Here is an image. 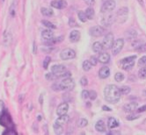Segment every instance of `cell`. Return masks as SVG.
<instances>
[{
    "mask_svg": "<svg viewBox=\"0 0 146 135\" xmlns=\"http://www.w3.org/2000/svg\"><path fill=\"white\" fill-rule=\"evenodd\" d=\"M80 84H81L82 86L86 87V86L88 84V80H87V78H86V76H83V77L80 79Z\"/></svg>",
    "mask_w": 146,
    "mask_h": 135,
    "instance_id": "obj_45",
    "label": "cell"
},
{
    "mask_svg": "<svg viewBox=\"0 0 146 135\" xmlns=\"http://www.w3.org/2000/svg\"><path fill=\"white\" fill-rule=\"evenodd\" d=\"M119 121L113 117H110L108 120V126L109 129H114L119 126Z\"/></svg>",
    "mask_w": 146,
    "mask_h": 135,
    "instance_id": "obj_19",
    "label": "cell"
},
{
    "mask_svg": "<svg viewBox=\"0 0 146 135\" xmlns=\"http://www.w3.org/2000/svg\"><path fill=\"white\" fill-rule=\"evenodd\" d=\"M85 3L88 5H93L95 3V0H84Z\"/></svg>",
    "mask_w": 146,
    "mask_h": 135,
    "instance_id": "obj_49",
    "label": "cell"
},
{
    "mask_svg": "<svg viewBox=\"0 0 146 135\" xmlns=\"http://www.w3.org/2000/svg\"><path fill=\"white\" fill-rule=\"evenodd\" d=\"M110 61V55L108 53L105 52V53H101L100 54L99 57H98V61H100V63H103V64H106V63H108Z\"/></svg>",
    "mask_w": 146,
    "mask_h": 135,
    "instance_id": "obj_16",
    "label": "cell"
},
{
    "mask_svg": "<svg viewBox=\"0 0 146 135\" xmlns=\"http://www.w3.org/2000/svg\"><path fill=\"white\" fill-rule=\"evenodd\" d=\"M60 85V89L61 90H72L75 87V82L72 78L70 77H67V78H64L62 81L59 84Z\"/></svg>",
    "mask_w": 146,
    "mask_h": 135,
    "instance_id": "obj_3",
    "label": "cell"
},
{
    "mask_svg": "<svg viewBox=\"0 0 146 135\" xmlns=\"http://www.w3.org/2000/svg\"><path fill=\"white\" fill-rule=\"evenodd\" d=\"M41 24H42L44 26L49 28V29H56V26L53 23H51L50 21H48V20H41Z\"/></svg>",
    "mask_w": 146,
    "mask_h": 135,
    "instance_id": "obj_30",
    "label": "cell"
},
{
    "mask_svg": "<svg viewBox=\"0 0 146 135\" xmlns=\"http://www.w3.org/2000/svg\"><path fill=\"white\" fill-rule=\"evenodd\" d=\"M42 97H43V95H40V105L42 103Z\"/></svg>",
    "mask_w": 146,
    "mask_h": 135,
    "instance_id": "obj_52",
    "label": "cell"
},
{
    "mask_svg": "<svg viewBox=\"0 0 146 135\" xmlns=\"http://www.w3.org/2000/svg\"><path fill=\"white\" fill-rule=\"evenodd\" d=\"M104 47H103V45L102 43L99 42V41H95L94 43H93L92 45V50L94 53H101V52L103 51Z\"/></svg>",
    "mask_w": 146,
    "mask_h": 135,
    "instance_id": "obj_24",
    "label": "cell"
},
{
    "mask_svg": "<svg viewBox=\"0 0 146 135\" xmlns=\"http://www.w3.org/2000/svg\"><path fill=\"white\" fill-rule=\"evenodd\" d=\"M50 61H51V58H50L49 56H47V57L45 58V60H43V68H44L45 69L48 68V65H49V63H50Z\"/></svg>",
    "mask_w": 146,
    "mask_h": 135,
    "instance_id": "obj_41",
    "label": "cell"
},
{
    "mask_svg": "<svg viewBox=\"0 0 146 135\" xmlns=\"http://www.w3.org/2000/svg\"><path fill=\"white\" fill-rule=\"evenodd\" d=\"M53 128H54V131L56 134H61L62 132V126H60V124H57L56 123H54L53 124Z\"/></svg>",
    "mask_w": 146,
    "mask_h": 135,
    "instance_id": "obj_32",
    "label": "cell"
},
{
    "mask_svg": "<svg viewBox=\"0 0 146 135\" xmlns=\"http://www.w3.org/2000/svg\"><path fill=\"white\" fill-rule=\"evenodd\" d=\"M104 98L110 103H116L121 98V92L116 85L109 84L104 89Z\"/></svg>",
    "mask_w": 146,
    "mask_h": 135,
    "instance_id": "obj_1",
    "label": "cell"
},
{
    "mask_svg": "<svg viewBox=\"0 0 146 135\" xmlns=\"http://www.w3.org/2000/svg\"><path fill=\"white\" fill-rule=\"evenodd\" d=\"M95 130L100 132H104L106 131V124L103 120H99L95 124Z\"/></svg>",
    "mask_w": 146,
    "mask_h": 135,
    "instance_id": "obj_22",
    "label": "cell"
},
{
    "mask_svg": "<svg viewBox=\"0 0 146 135\" xmlns=\"http://www.w3.org/2000/svg\"><path fill=\"white\" fill-rule=\"evenodd\" d=\"M138 66L139 67H145L146 66V55L142 56L139 60H138Z\"/></svg>",
    "mask_w": 146,
    "mask_h": 135,
    "instance_id": "obj_38",
    "label": "cell"
},
{
    "mask_svg": "<svg viewBox=\"0 0 146 135\" xmlns=\"http://www.w3.org/2000/svg\"><path fill=\"white\" fill-rule=\"evenodd\" d=\"M92 68V65L91 64V62L89 61H83V63H82V68L84 71L87 72L89 70H91V68Z\"/></svg>",
    "mask_w": 146,
    "mask_h": 135,
    "instance_id": "obj_28",
    "label": "cell"
},
{
    "mask_svg": "<svg viewBox=\"0 0 146 135\" xmlns=\"http://www.w3.org/2000/svg\"><path fill=\"white\" fill-rule=\"evenodd\" d=\"M116 6V3L114 0H107L106 2H104L102 6H101V13H111L113 11L114 8Z\"/></svg>",
    "mask_w": 146,
    "mask_h": 135,
    "instance_id": "obj_7",
    "label": "cell"
},
{
    "mask_svg": "<svg viewBox=\"0 0 146 135\" xmlns=\"http://www.w3.org/2000/svg\"><path fill=\"white\" fill-rule=\"evenodd\" d=\"M67 2L65 0H53L51 2V6L58 10H62L67 7Z\"/></svg>",
    "mask_w": 146,
    "mask_h": 135,
    "instance_id": "obj_13",
    "label": "cell"
},
{
    "mask_svg": "<svg viewBox=\"0 0 146 135\" xmlns=\"http://www.w3.org/2000/svg\"><path fill=\"white\" fill-rule=\"evenodd\" d=\"M89 33L93 37H101L107 33V30L101 26H95L90 28Z\"/></svg>",
    "mask_w": 146,
    "mask_h": 135,
    "instance_id": "obj_5",
    "label": "cell"
},
{
    "mask_svg": "<svg viewBox=\"0 0 146 135\" xmlns=\"http://www.w3.org/2000/svg\"><path fill=\"white\" fill-rule=\"evenodd\" d=\"M124 47V40L123 39H117L116 40L113 41V44L111 47L112 49V53L113 55H117L122 50Z\"/></svg>",
    "mask_w": 146,
    "mask_h": 135,
    "instance_id": "obj_6",
    "label": "cell"
},
{
    "mask_svg": "<svg viewBox=\"0 0 146 135\" xmlns=\"http://www.w3.org/2000/svg\"><path fill=\"white\" fill-rule=\"evenodd\" d=\"M12 41H13V36L10 33H5L4 34V45L5 47H9L10 45L12 44Z\"/></svg>",
    "mask_w": 146,
    "mask_h": 135,
    "instance_id": "obj_23",
    "label": "cell"
},
{
    "mask_svg": "<svg viewBox=\"0 0 146 135\" xmlns=\"http://www.w3.org/2000/svg\"><path fill=\"white\" fill-rule=\"evenodd\" d=\"M113 41H114L113 34L112 33L108 34L105 36V38H104L103 42H102V45H103L104 49H111V47H112V46L113 44Z\"/></svg>",
    "mask_w": 146,
    "mask_h": 135,
    "instance_id": "obj_9",
    "label": "cell"
},
{
    "mask_svg": "<svg viewBox=\"0 0 146 135\" xmlns=\"http://www.w3.org/2000/svg\"><path fill=\"white\" fill-rule=\"evenodd\" d=\"M125 76L122 73H121V72H117V73L115 74V76H114V79H115L116 82H121L124 80Z\"/></svg>",
    "mask_w": 146,
    "mask_h": 135,
    "instance_id": "obj_35",
    "label": "cell"
},
{
    "mask_svg": "<svg viewBox=\"0 0 146 135\" xmlns=\"http://www.w3.org/2000/svg\"><path fill=\"white\" fill-rule=\"evenodd\" d=\"M66 71V67L64 65L58 64V65H54L51 68V72L55 74L58 78H61V76Z\"/></svg>",
    "mask_w": 146,
    "mask_h": 135,
    "instance_id": "obj_10",
    "label": "cell"
},
{
    "mask_svg": "<svg viewBox=\"0 0 146 135\" xmlns=\"http://www.w3.org/2000/svg\"><path fill=\"white\" fill-rule=\"evenodd\" d=\"M138 105L137 102H130V103H126V105H124L122 109L125 112H133L135 111V110H137Z\"/></svg>",
    "mask_w": 146,
    "mask_h": 135,
    "instance_id": "obj_14",
    "label": "cell"
},
{
    "mask_svg": "<svg viewBox=\"0 0 146 135\" xmlns=\"http://www.w3.org/2000/svg\"><path fill=\"white\" fill-rule=\"evenodd\" d=\"M41 37L44 40H49L51 38L54 37V32L52 31V29H46V30H43L42 33H41Z\"/></svg>",
    "mask_w": 146,
    "mask_h": 135,
    "instance_id": "obj_20",
    "label": "cell"
},
{
    "mask_svg": "<svg viewBox=\"0 0 146 135\" xmlns=\"http://www.w3.org/2000/svg\"><path fill=\"white\" fill-rule=\"evenodd\" d=\"M87 124H88V120L86 119H80L78 121V126H79V127H81V128H83V127H85V126H87Z\"/></svg>",
    "mask_w": 146,
    "mask_h": 135,
    "instance_id": "obj_34",
    "label": "cell"
},
{
    "mask_svg": "<svg viewBox=\"0 0 146 135\" xmlns=\"http://www.w3.org/2000/svg\"><path fill=\"white\" fill-rule=\"evenodd\" d=\"M78 19L80 20L81 22L83 23H85L86 20H87V18L86 16V13L83 12V11H80L78 13Z\"/></svg>",
    "mask_w": 146,
    "mask_h": 135,
    "instance_id": "obj_33",
    "label": "cell"
},
{
    "mask_svg": "<svg viewBox=\"0 0 146 135\" xmlns=\"http://www.w3.org/2000/svg\"><path fill=\"white\" fill-rule=\"evenodd\" d=\"M135 59H137V55H130V56H128V57H125V58L121 59L120 61V65H121V68L126 70V71L133 68V67L135 66Z\"/></svg>",
    "mask_w": 146,
    "mask_h": 135,
    "instance_id": "obj_2",
    "label": "cell"
},
{
    "mask_svg": "<svg viewBox=\"0 0 146 135\" xmlns=\"http://www.w3.org/2000/svg\"><path fill=\"white\" fill-rule=\"evenodd\" d=\"M62 36H60V37H57V38H51V39H49V40H45L44 41V44L46 45V46H48V47H50V46H53V45H55V44H56V43H59V42H61V41L62 40Z\"/></svg>",
    "mask_w": 146,
    "mask_h": 135,
    "instance_id": "obj_18",
    "label": "cell"
},
{
    "mask_svg": "<svg viewBox=\"0 0 146 135\" xmlns=\"http://www.w3.org/2000/svg\"><path fill=\"white\" fill-rule=\"evenodd\" d=\"M89 98L92 101L95 100L97 98V92L95 90H91V91H89Z\"/></svg>",
    "mask_w": 146,
    "mask_h": 135,
    "instance_id": "obj_40",
    "label": "cell"
},
{
    "mask_svg": "<svg viewBox=\"0 0 146 135\" xmlns=\"http://www.w3.org/2000/svg\"><path fill=\"white\" fill-rule=\"evenodd\" d=\"M85 13H86V16L87 19H92L93 18H94V15H95L94 10H93V8H92V7H88L86 10Z\"/></svg>",
    "mask_w": 146,
    "mask_h": 135,
    "instance_id": "obj_25",
    "label": "cell"
},
{
    "mask_svg": "<svg viewBox=\"0 0 146 135\" xmlns=\"http://www.w3.org/2000/svg\"><path fill=\"white\" fill-rule=\"evenodd\" d=\"M135 111H137V112H138V113L146 111V105H143V106H141L139 108H137V110H135Z\"/></svg>",
    "mask_w": 146,
    "mask_h": 135,
    "instance_id": "obj_47",
    "label": "cell"
},
{
    "mask_svg": "<svg viewBox=\"0 0 146 135\" xmlns=\"http://www.w3.org/2000/svg\"><path fill=\"white\" fill-rule=\"evenodd\" d=\"M45 77H46V79H47V80H48V81H52V80L58 79V77H57L55 74L52 73V72H51V73H48V74H46Z\"/></svg>",
    "mask_w": 146,
    "mask_h": 135,
    "instance_id": "obj_39",
    "label": "cell"
},
{
    "mask_svg": "<svg viewBox=\"0 0 146 135\" xmlns=\"http://www.w3.org/2000/svg\"><path fill=\"white\" fill-rule=\"evenodd\" d=\"M139 118H140V115H139V114H135V113H132V114H129V115H128V116L126 117V119H127V120L131 121V120L137 119H139Z\"/></svg>",
    "mask_w": 146,
    "mask_h": 135,
    "instance_id": "obj_37",
    "label": "cell"
},
{
    "mask_svg": "<svg viewBox=\"0 0 146 135\" xmlns=\"http://www.w3.org/2000/svg\"><path fill=\"white\" fill-rule=\"evenodd\" d=\"M81 97H82V98L84 99V100L87 99L89 97V91L86 90H83L82 93H81Z\"/></svg>",
    "mask_w": 146,
    "mask_h": 135,
    "instance_id": "obj_43",
    "label": "cell"
},
{
    "mask_svg": "<svg viewBox=\"0 0 146 135\" xmlns=\"http://www.w3.org/2000/svg\"><path fill=\"white\" fill-rule=\"evenodd\" d=\"M110 76V69L108 67H102L99 71V77L100 79H107Z\"/></svg>",
    "mask_w": 146,
    "mask_h": 135,
    "instance_id": "obj_15",
    "label": "cell"
},
{
    "mask_svg": "<svg viewBox=\"0 0 146 135\" xmlns=\"http://www.w3.org/2000/svg\"><path fill=\"white\" fill-rule=\"evenodd\" d=\"M143 94H144V96H146V90L143 91Z\"/></svg>",
    "mask_w": 146,
    "mask_h": 135,
    "instance_id": "obj_53",
    "label": "cell"
},
{
    "mask_svg": "<svg viewBox=\"0 0 146 135\" xmlns=\"http://www.w3.org/2000/svg\"><path fill=\"white\" fill-rule=\"evenodd\" d=\"M40 12H41V14L43 16H46V17H50V16H53L54 14V12L53 10H51L49 8H46V7H43L40 9Z\"/></svg>",
    "mask_w": 146,
    "mask_h": 135,
    "instance_id": "obj_26",
    "label": "cell"
},
{
    "mask_svg": "<svg viewBox=\"0 0 146 135\" xmlns=\"http://www.w3.org/2000/svg\"><path fill=\"white\" fill-rule=\"evenodd\" d=\"M119 90L121 92V95H128L130 93L131 89H130V87H129L127 85H123L119 88Z\"/></svg>",
    "mask_w": 146,
    "mask_h": 135,
    "instance_id": "obj_27",
    "label": "cell"
},
{
    "mask_svg": "<svg viewBox=\"0 0 146 135\" xmlns=\"http://www.w3.org/2000/svg\"><path fill=\"white\" fill-rule=\"evenodd\" d=\"M137 36V31L135 30H130L127 33V37H128V40H135Z\"/></svg>",
    "mask_w": 146,
    "mask_h": 135,
    "instance_id": "obj_29",
    "label": "cell"
},
{
    "mask_svg": "<svg viewBox=\"0 0 146 135\" xmlns=\"http://www.w3.org/2000/svg\"><path fill=\"white\" fill-rule=\"evenodd\" d=\"M36 52H37V46H36V43L34 42V49H33V53L35 55L36 54Z\"/></svg>",
    "mask_w": 146,
    "mask_h": 135,
    "instance_id": "obj_51",
    "label": "cell"
},
{
    "mask_svg": "<svg viewBox=\"0 0 146 135\" xmlns=\"http://www.w3.org/2000/svg\"><path fill=\"white\" fill-rule=\"evenodd\" d=\"M60 57L62 60L64 61L74 59L76 57V52L71 48H65L62 50V52L60 53Z\"/></svg>",
    "mask_w": 146,
    "mask_h": 135,
    "instance_id": "obj_8",
    "label": "cell"
},
{
    "mask_svg": "<svg viewBox=\"0 0 146 135\" xmlns=\"http://www.w3.org/2000/svg\"><path fill=\"white\" fill-rule=\"evenodd\" d=\"M128 16H129V9L127 7H122L117 12L115 16V20L119 24H122L128 19Z\"/></svg>",
    "mask_w": 146,
    "mask_h": 135,
    "instance_id": "obj_4",
    "label": "cell"
},
{
    "mask_svg": "<svg viewBox=\"0 0 146 135\" xmlns=\"http://www.w3.org/2000/svg\"><path fill=\"white\" fill-rule=\"evenodd\" d=\"M138 76L140 79H146V66L142 67L138 71Z\"/></svg>",
    "mask_w": 146,
    "mask_h": 135,
    "instance_id": "obj_31",
    "label": "cell"
},
{
    "mask_svg": "<svg viewBox=\"0 0 146 135\" xmlns=\"http://www.w3.org/2000/svg\"><path fill=\"white\" fill-rule=\"evenodd\" d=\"M15 4L14 3H13V5H11V7H10V15H11L12 17H14L15 16V14H16V11H15Z\"/></svg>",
    "mask_w": 146,
    "mask_h": 135,
    "instance_id": "obj_42",
    "label": "cell"
},
{
    "mask_svg": "<svg viewBox=\"0 0 146 135\" xmlns=\"http://www.w3.org/2000/svg\"><path fill=\"white\" fill-rule=\"evenodd\" d=\"M69 25L70 26H77V23H76V21H75L73 18H70V20H69Z\"/></svg>",
    "mask_w": 146,
    "mask_h": 135,
    "instance_id": "obj_48",
    "label": "cell"
},
{
    "mask_svg": "<svg viewBox=\"0 0 146 135\" xmlns=\"http://www.w3.org/2000/svg\"><path fill=\"white\" fill-rule=\"evenodd\" d=\"M80 32H78V30H73L70 34V40L72 43H76L80 40Z\"/></svg>",
    "mask_w": 146,
    "mask_h": 135,
    "instance_id": "obj_17",
    "label": "cell"
},
{
    "mask_svg": "<svg viewBox=\"0 0 146 135\" xmlns=\"http://www.w3.org/2000/svg\"><path fill=\"white\" fill-rule=\"evenodd\" d=\"M52 90H53L54 91H60L61 89H60L59 84H54L53 85H52Z\"/></svg>",
    "mask_w": 146,
    "mask_h": 135,
    "instance_id": "obj_46",
    "label": "cell"
},
{
    "mask_svg": "<svg viewBox=\"0 0 146 135\" xmlns=\"http://www.w3.org/2000/svg\"><path fill=\"white\" fill-rule=\"evenodd\" d=\"M69 111V105L67 103H62L58 105L57 109H56V114L58 116H62L67 114Z\"/></svg>",
    "mask_w": 146,
    "mask_h": 135,
    "instance_id": "obj_12",
    "label": "cell"
},
{
    "mask_svg": "<svg viewBox=\"0 0 146 135\" xmlns=\"http://www.w3.org/2000/svg\"><path fill=\"white\" fill-rule=\"evenodd\" d=\"M89 61L91 62V64H92V66H96L97 63H98V58L95 57V56H92V57L90 58V61Z\"/></svg>",
    "mask_w": 146,
    "mask_h": 135,
    "instance_id": "obj_44",
    "label": "cell"
},
{
    "mask_svg": "<svg viewBox=\"0 0 146 135\" xmlns=\"http://www.w3.org/2000/svg\"><path fill=\"white\" fill-rule=\"evenodd\" d=\"M102 110L103 111H111V108H109L108 106H106V105H103L102 106Z\"/></svg>",
    "mask_w": 146,
    "mask_h": 135,
    "instance_id": "obj_50",
    "label": "cell"
},
{
    "mask_svg": "<svg viewBox=\"0 0 146 135\" xmlns=\"http://www.w3.org/2000/svg\"><path fill=\"white\" fill-rule=\"evenodd\" d=\"M114 20H115V17L113 16V14L109 13V14H107L106 16L103 17V18L101 20V23L105 26H110L114 22Z\"/></svg>",
    "mask_w": 146,
    "mask_h": 135,
    "instance_id": "obj_11",
    "label": "cell"
},
{
    "mask_svg": "<svg viewBox=\"0 0 146 135\" xmlns=\"http://www.w3.org/2000/svg\"><path fill=\"white\" fill-rule=\"evenodd\" d=\"M135 50L139 53H143V52H146V43L144 44H140L137 47L135 48Z\"/></svg>",
    "mask_w": 146,
    "mask_h": 135,
    "instance_id": "obj_36",
    "label": "cell"
},
{
    "mask_svg": "<svg viewBox=\"0 0 146 135\" xmlns=\"http://www.w3.org/2000/svg\"><path fill=\"white\" fill-rule=\"evenodd\" d=\"M69 120H70V117L67 115V114H65V115L59 116V118L55 121V123L57 124H60V126H64V124L69 122Z\"/></svg>",
    "mask_w": 146,
    "mask_h": 135,
    "instance_id": "obj_21",
    "label": "cell"
}]
</instances>
